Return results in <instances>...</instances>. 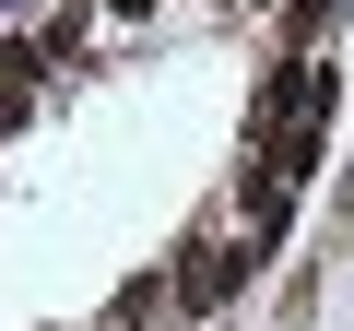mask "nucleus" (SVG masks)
Segmentation results:
<instances>
[{
  "label": "nucleus",
  "mask_w": 354,
  "mask_h": 331,
  "mask_svg": "<svg viewBox=\"0 0 354 331\" xmlns=\"http://www.w3.org/2000/svg\"><path fill=\"white\" fill-rule=\"evenodd\" d=\"M248 272H260V249H248V237H225V225H201L189 249H177V272H165V284H177V319H213Z\"/></svg>",
  "instance_id": "obj_2"
},
{
  "label": "nucleus",
  "mask_w": 354,
  "mask_h": 331,
  "mask_svg": "<svg viewBox=\"0 0 354 331\" xmlns=\"http://www.w3.org/2000/svg\"><path fill=\"white\" fill-rule=\"evenodd\" d=\"M330 95H342L330 60H283V71L260 83V107H248V154H272V142H295V130H330Z\"/></svg>",
  "instance_id": "obj_1"
},
{
  "label": "nucleus",
  "mask_w": 354,
  "mask_h": 331,
  "mask_svg": "<svg viewBox=\"0 0 354 331\" xmlns=\"http://www.w3.org/2000/svg\"><path fill=\"white\" fill-rule=\"evenodd\" d=\"M106 12H153V0H106Z\"/></svg>",
  "instance_id": "obj_3"
},
{
  "label": "nucleus",
  "mask_w": 354,
  "mask_h": 331,
  "mask_svg": "<svg viewBox=\"0 0 354 331\" xmlns=\"http://www.w3.org/2000/svg\"><path fill=\"white\" fill-rule=\"evenodd\" d=\"M236 12H248V0H236Z\"/></svg>",
  "instance_id": "obj_4"
}]
</instances>
